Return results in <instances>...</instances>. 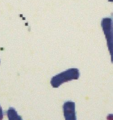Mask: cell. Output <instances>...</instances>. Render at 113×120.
<instances>
[{"label": "cell", "instance_id": "obj_1", "mask_svg": "<svg viewBox=\"0 0 113 120\" xmlns=\"http://www.w3.org/2000/svg\"><path fill=\"white\" fill-rule=\"evenodd\" d=\"M79 77L80 72L77 68H70L53 77L50 83L54 88H58L65 82L78 79Z\"/></svg>", "mask_w": 113, "mask_h": 120}, {"label": "cell", "instance_id": "obj_2", "mask_svg": "<svg viewBox=\"0 0 113 120\" xmlns=\"http://www.w3.org/2000/svg\"><path fill=\"white\" fill-rule=\"evenodd\" d=\"M65 120H77L75 111V103L72 101H67L63 106Z\"/></svg>", "mask_w": 113, "mask_h": 120}, {"label": "cell", "instance_id": "obj_3", "mask_svg": "<svg viewBox=\"0 0 113 120\" xmlns=\"http://www.w3.org/2000/svg\"><path fill=\"white\" fill-rule=\"evenodd\" d=\"M7 116L9 120H23L15 108L10 107L7 111Z\"/></svg>", "mask_w": 113, "mask_h": 120}, {"label": "cell", "instance_id": "obj_4", "mask_svg": "<svg viewBox=\"0 0 113 120\" xmlns=\"http://www.w3.org/2000/svg\"><path fill=\"white\" fill-rule=\"evenodd\" d=\"M3 116H4L3 112L1 107H0V120H3Z\"/></svg>", "mask_w": 113, "mask_h": 120}]
</instances>
